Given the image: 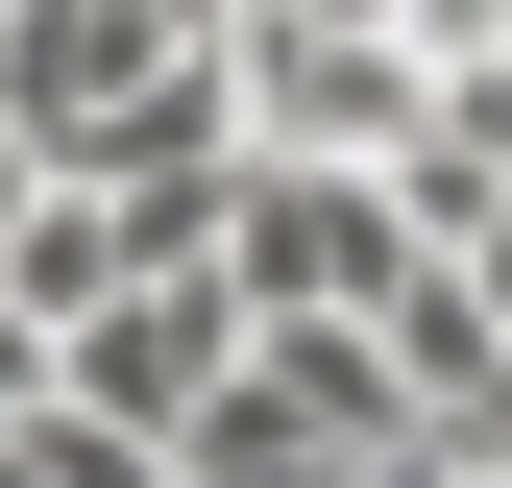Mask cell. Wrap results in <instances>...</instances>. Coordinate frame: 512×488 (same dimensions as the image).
Returning <instances> with one entry per match:
<instances>
[{
	"mask_svg": "<svg viewBox=\"0 0 512 488\" xmlns=\"http://www.w3.org/2000/svg\"><path fill=\"white\" fill-rule=\"evenodd\" d=\"M147 25H171V49H220V25H244V0H147Z\"/></svg>",
	"mask_w": 512,
	"mask_h": 488,
	"instance_id": "cell-7",
	"label": "cell"
},
{
	"mask_svg": "<svg viewBox=\"0 0 512 488\" xmlns=\"http://www.w3.org/2000/svg\"><path fill=\"white\" fill-rule=\"evenodd\" d=\"M220 366H244V293H220V244H171V269H122L98 318H49V391H74V415H122L147 464H171V415H196Z\"/></svg>",
	"mask_w": 512,
	"mask_h": 488,
	"instance_id": "cell-3",
	"label": "cell"
},
{
	"mask_svg": "<svg viewBox=\"0 0 512 488\" xmlns=\"http://www.w3.org/2000/svg\"><path fill=\"white\" fill-rule=\"evenodd\" d=\"M147 74H171V25H147V0H0V122H25L49 171H74Z\"/></svg>",
	"mask_w": 512,
	"mask_h": 488,
	"instance_id": "cell-4",
	"label": "cell"
},
{
	"mask_svg": "<svg viewBox=\"0 0 512 488\" xmlns=\"http://www.w3.org/2000/svg\"><path fill=\"white\" fill-rule=\"evenodd\" d=\"M196 74H220V122H244V147H317V171H366V147H391V122L439 98L415 49L366 25V0H244Z\"/></svg>",
	"mask_w": 512,
	"mask_h": 488,
	"instance_id": "cell-1",
	"label": "cell"
},
{
	"mask_svg": "<svg viewBox=\"0 0 512 488\" xmlns=\"http://www.w3.org/2000/svg\"><path fill=\"white\" fill-rule=\"evenodd\" d=\"M25 391H49V318H25V293H0V415H25Z\"/></svg>",
	"mask_w": 512,
	"mask_h": 488,
	"instance_id": "cell-5",
	"label": "cell"
},
{
	"mask_svg": "<svg viewBox=\"0 0 512 488\" xmlns=\"http://www.w3.org/2000/svg\"><path fill=\"white\" fill-rule=\"evenodd\" d=\"M391 269H415V220L366 196V171H317V147H244L220 171V293L244 318H366Z\"/></svg>",
	"mask_w": 512,
	"mask_h": 488,
	"instance_id": "cell-2",
	"label": "cell"
},
{
	"mask_svg": "<svg viewBox=\"0 0 512 488\" xmlns=\"http://www.w3.org/2000/svg\"><path fill=\"white\" fill-rule=\"evenodd\" d=\"M25 196H49V147H25V122H0V220H25Z\"/></svg>",
	"mask_w": 512,
	"mask_h": 488,
	"instance_id": "cell-6",
	"label": "cell"
}]
</instances>
